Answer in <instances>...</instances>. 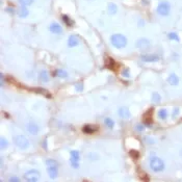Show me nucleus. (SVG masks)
Masks as SVG:
<instances>
[{"mask_svg":"<svg viewBox=\"0 0 182 182\" xmlns=\"http://www.w3.org/2000/svg\"><path fill=\"white\" fill-rule=\"evenodd\" d=\"M49 30L54 35H60L63 32V27L58 23H51L49 26Z\"/></svg>","mask_w":182,"mask_h":182,"instance_id":"obj_9","label":"nucleus"},{"mask_svg":"<svg viewBox=\"0 0 182 182\" xmlns=\"http://www.w3.org/2000/svg\"><path fill=\"white\" fill-rule=\"evenodd\" d=\"M110 42H112L114 47L118 49H122L127 45V39H126L125 35H121V33H114L110 37Z\"/></svg>","mask_w":182,"mask_h":182,"instance_id":"obj_1","label":"nucleus"},{"mask_svg":"<svg viewBox=\"0 0 182 182\" xmlns=\"http://www.w3.org/2000/svg\"><path fill=\"white\" fill-rule=\"evenodd\" d=\"M75 90L77 91V92H81V91H83V83L82 82H78V83L75 84Z\"/></svg>","mask_w":182,"mask_h":182,"instance_id":"obj_31","label":"nucleus"},{"mask_svg":"<svg viewBox=\"0 0 182 182\" xmlns=\"http://www.w3.org/2000/svg\"><path fill=\"white\" fill-rule=\"evenodd\" d=\"M179 114V108L178 107H176V108H174V112H173V118H175L177 114Z\"/></svg>","mask_w":182,"mask_h":182,"instance_id":"obj_36","label":"nucleus"},{"mask_svg":"<svg viewBox=\"0 0 182 182\" xmlns=\"http://www.w3.org/2000/svg\"><path fill=\"white\" fill-rule=\"evenodd\" d=\"M39 80L42 82H48L49 81V75H48V72L45 70L41 71L39 74Z\"/></svg>","mask_w":182,"mask_h":182,"instance_id":"obj_18","label":"nucleus"},{"mask_svg":"<svg viewBox=\"0 0 182 182\" xmlns=\"http://www.w3.org/2000/svg\"><path fill=\"white\" fill-rule=\"evenodd\" d=\"M129 155L131 156L133 159H137V158L140 157V153H138V151H136V150H130Z\"/></svg>","mask_w":182,"mask_h":182,"instance_id":"obj_29","label":"nucleus"},{"mask_svg":"<svg viewBox=\"0 0 182 182\" xmlns=\"http://www.w3.org/2000/svg\"><path fill=\"white\" fill-rule=\"evenodd\" d=\"M117 9H118V7H117V5L114 4V3H109V4H108L107 12L109 15H114V14L117 13Z\"/></svg>","mask_w":182,"mask_h":182,"instance_id":"obj_22","label":"nucleus"},{"mask_svg":"<svg viewBox=\"0 0 182 182\" xmlns=\"http://www.w3.org/2000/svg\"><path fill=\"white\" fill-rule=\"evenodd\" d=\"M135 129H136V131H138V132H143L144 130H145V126L142 125V124H136Z\"/></svg>","mask_w":182,"mask_h":182,"instance_id":"obj_32","label":"nucleus"},{"mask_svg":"<svg viewBox=\"0 0 182 182\" xmlns=\"http://www.w3.org/2000/svg\"><path fill=\"white\" fill-rule=\"evenodd\" d=\"M40 177H41V174L37 170H30V171L26 172L24 174V178L26 181L28 182H35V181H39L40 180Z\"/></svg>","mask_w":182,"mask_h":182,"instance_id":"obj_5","label":"nucleus"},{"mask_svg":"<svg viewBox=\"0 0 182 182\" xmlns=\"http://www.w3.org/2000/svg\"><path fill=\"white\" fill-rule=\"evenodd\" d=\"M165 163L159 157H152L150 159V168L153 172H161L165 170Z\"/></svg>","mask_w":182,"mask_h":182,"instance_id":"obj_2","label":"nucleus"},{"mask_svg":"<svg viewBox=\"0 0 182 182\" xmlns=\"http://www.w3.org/2000/svg\"><path fill=\"white\" fill-rule=\"evenodd\" d=\"M168 82H169L171 86H178V83H179V77H178L175 73H172V74H170V76L168 77Z\"/></svg>","mask_w":182,"mask_h":182,"instance_id":"obj_13","label":"nucleus"},{"mask_svg":"<svg viewBox=\"0 0 182 182\" xmlns=\"http://www.w3.org/2000/svg\"><path fill=\"white\" fill-rule=\"evenodd\" d=\"M9 181H12V182H19L20 181V179L18 177H12V178H9Z\"/></svg>","mask_w":182,"mask_h":182,"instance_id":"obj_37","label":"nucleus"},{"mask_svg":"<svg viewBox=\"0 0 182 182\" xmlns=\"http://www.w3.org/2000/svg\"><path fill=\"white\" fill-rule=\"evenodd\" d=\"M104 123H105V125L107 126L108 128H114V122L112 119L110 118H105V120H104Z\"/></svg>","mask_w":182,"mask_h":182,"instance_id":"obj_24","label":"nucleus"},{"mask_svg":"<svg viewBox=\"0 0 182 182\" xmlns=\"http://www.w3.org/2000/svg\"><path fill=\"white\" fill-rule=\"evenodd\" d=\"M33 1H35V0H19L20 4L25 5V6H27V5H31L33 3Z\"/></svg>","mask_w":182,"mask_h":182,"instance_id":"obj_30","label":"nucleus"},{"mask_svg":"<svg viewBox=\"0 0 182 182\" xmlns=\"http://www.w3.org/2000/svg\"><path fill=\"white\" fill-rule=\"evenodd\" d=\"M156 12H157L158 15L163 16V17H165L170 14L171 12V4H170L168 1H160L159 4H158L157 9H156Z\"/></svg>","mask_w":182,"mask_h":182,"instance_id":"obj_3","label":"nucleus"},{"mask_svg":"<svg viewBox=\"0 0 182 182\" xmlns=\"http://www.w3.org/2000/svg\"><path fill=\"white\" fill-rule=\"evenodd\" d=\"M79 158H80V154L78 151H71V165L75 169L79 168Z\"/></svg>","mask_w":182,"mask_h":182,"instance_id":"obj_6","label":"nucleus"},{"mask_svg":"<svg viewBox=\"0 0 182 182\" xmlns=\"http://www.w3.org/2000/svg\"><path fill=\"white\" fill-rule=\"evenodd\" d=\"M136 47L140 49H142V50H145V49H147L148 47L150 46V41L147 39H140L136 42Z\"/></svg>","mask_w":182,"mask_h":182,"instance_id":"obj_10","label":"nucleus"},{"mask_svg":"<svg viewBox=\"0 0 182 182\" xmlns=\"http://www.w3.org/2000/svg\"><path fill=\"white\" fill-rule=\"evenodd\" d=\"M54 75L57 77H60V78H66L68 77V73L65 70H60V69H57V70L54 71Z\"/></svg>","mask_w":182,"mask_h":182,"instance_id":"obj_19","label":"nucleus"},{"mask_svg":"<svg viewBox=\"0 0 182 182\" xmlns=\"http://www.w3.org/2000/svg\"><path fill=\"white\" fill-rule=\"evenodd\" d=\"M105 66L107 67L108 69H114V60L112 58V57H106L105 58Z\"/></svg>","mask_w":182,"mask_h":182,"instance_id":"obj_21","label":"nucleus"},{"mask_svg":"<svg viewBox=\"0 0 182 182\" xmlns=\"http://www.w3.org/2000/svg\"><path fill=\"white\" fill-rule=\"evenodd\" d=\"M158 118L160 120H165L168 118V110L165 108H161L158 110Z\"/></svg>","mask_w":182,"mask_h":182,"instance_id":"obj_20","label":"nucleus"},{"mask_svg":"<svg viewBox=\"0 0 182 182\" xmlns=\"http://www.w3.org/2000/svg\"><path fill=\"white\" fill-rule=\"evenodd\" d=\"M14 142H15L16 146H17L18 148H20V149H22V150H25L29 147L28 138L24 135H16L15 137H14Z\"/></svg>","mask_w":182,"mask_h":182,"instance_id":"obj_4","label":"nucleus"},{"mask_svg":"<svg viewBox=\"0 0 182 182\" xmlns=\"http://www.w3.org/2000/svg\"><path fill=\"white\" fill-rule=\"evenodd\" d=\"M27 131H28L29 133L33 134V135H37L40 131V127L35 123H29L28 125H27Z\"/></svg>","mask_w":182,"mask_h":182,"instance_id":"obj_12","label":"nucleus"},{"mask_svg":"<svg viewBox=\"0 0 182 182\" xmlns=\"http://www.w3.org/2000/svg\"><path fill=\"white\" fill-rule=\"evenodd\" d=\"M168 37H169V39L172 40V41H176V42H179L180 41L179 35H178L176 32H170L169 35H168Z\"/></svg>","mask_w":182,"mask_h":182,"instance_id":"obj_26","label":"nucleus"},{"mask_svg":"<svg viewBox=\"0 0 182 182\" xmlns=\"http://www.w3.org/2000/svg\"><path fill=\"white\" fill-rule=\"evenodd\" d=\"M152 101L155 102V103H159L160 101H161V97L158 93H153L152 94Z\"/></svg>","mask_w":182,"mask_h":182,"instance_id":"obj_27","label":"nucleus"},{"mask_svg":"<svg viewBox=\"0 0 182 182\" xmlns=\"http://www.w3.org/2000/svg\"><path fill=\"white\" fill-rule=\"evenodd\" d=\"M0 78H1V86H2L3 83H4V81H3V79H4V76H3L2 73H0Z\"/></svg>","mask_w":182,"mask_h":182,"instance_id":"obj_38","label":"nucleus"},{"mask_svg":"<svg viewBox=\"0 0 182 182\" xmlns=\"http://www.w3.org/2000/svg\"><path fill=\"white\" fill-rule=\"evenodd\" d=\"M97 130H98V127L94 125H86L82 128V131L86 134H93V133H95Z\"/></svg>","mask_w":182,"mask_h":182,"instance_id":"obj_14","label":"nucleus"},{"mask_svg":"<svg viewBox=\"0 0 182 182\" xmlns=\"http://www.w3.org/2000/svg\"><path fill=\"white\" fill-rule=\"evenodd\" d=\"M144 140H145V142H147V144H150V145H153V144H155V140H154L153 138L150 137V136H146Z\"/></svg>","mask_w":182,"mask_h":182,"instance_id":"obj_33","label":"nucleus"},{"mask_svg":"<svg viewBox=\"0 0 182 182\" xmlns=\"http://www.w3.org/2000/svg\"><path fill=\"white\" fill-rule=\"evenodd\" d=\"M63 21H64L65 23H66V25L67 26H69V27H71L73 25V21L72 20L70 19V17H69V16H67V15H63Z\"/></svg>","mask_w":182,"mask_h":182,"instance_id":"obj_23","label":"nucleus"},{"mask_svg":"<svg viewBox=\"0 0 182 182\" xmlns=\"http://www.w3.org/2000/svg\"><path fill=\"white\" fill-rule=\"evenodd\" d=\"M140 59L145 63H156L159 60V56L155 54H143L140 55Z\"/></svg>","mask_w":182,"mask_h":182,"instance_id":"obj_7","label":"nucleus"},{"mask_svg":"<svg viewBox=\"0 0 182 182\" xmlns=\"http://www.w3.org/2000/svg\"><path fill=\"white\" fill-rule=\"evenodd\" d=\"M81 43V40L77 35H71L68 39V46L69 47H76Z\"/></svg>","mask_w":182,"mask_h":182,"instance_id":"obj_8","label":"nucleus"},{"mask_svg":"<svg viewBox=\"0 0 182 182\" xmlns=\"http://www.w3.org/2000/svg\"><path fill=\"white\" fill-rule=\"evenodd\" d=\"M122 75H123V76H125V77H129V69L126 68L125 70L122 71Z\"/></svg>","mask_w":182,"mask_h":182,"instance_id":"obj_34","label":"nucleus"},{"mask_svg":"<svg viewBox=\"0 0 182 182\" xmlns=\"http://www.w3.org/2000/svg\"><path fill=\"white\" fill-rule=\"evenodd\" d=\"M47 171H48V174L50 176L51 179H55L58 175V170H57V167H48L47 168Z\"/></svg>","mask_w":182,"mask_h":182,"instance_id":"obj_16","label":"nucleus"},{"mask_svg":"<svg viewBox=\"0 0 182 182\" xmlns=\"http://www.w3.org/2000/svg\"><path fill=\"white\" fill-rule=\"evenodd\" d=\"M30 91L32 92L37 93V94H41V95H44L45 97L47 98H51V95L49 94V92L45 88H30Z\"/></svg>","mask_w":182,"mask_h":182,"instance_id":"obj_15","label":"nucleus"},{"mask_svg":"<svg viewBox=\"0 0 182 182\" xmlns=\"http://www.w3.org/2000/svg\"><path fill=\"white\" fill-rule=\"evenodd\" d=\"M118 114H119V116H120L122 119H129L130 116H131V114H130V110L128 109V107H125V106L119 108Z\"/></svg>","mask_w":182,"mask_h":182,"instance_id":"obj_11","label":"nucleus"},{"mask_svg":"<svg viewBox=\"0 0 182 182\" xmlns=\"http://www.w3.org/2000/svg\"><path fill=\"white\" fill-rule=\"evenodd\" d=\"M46 165L47 167H58V163L54 159H47L46 160Z\"/></svg>","mask_w":182,"mask_h":182,"instance_id":"obj_25","label":"nucleus"},{"mask_svg":"<svg viewBox=\"0 0 182 182\" xmlns=\"http://www.w3.org/2000/svg\"><path fill=\"white\" fill-rule=\"evenodd\" d=\"M0 147H1L2 150L6 149V148L9 147V142H7L4 137H1V140H0Z\"/></svg>","mask_w":182,"mask_h":182,"instance_id":"obj_28","label":"nucleus"},{"mask_svg":"<svg viewBox=\"0 0 182 182\" xmlns=\"http://www.w3.org/2000/svg\"><path fill=\"white\" fill-rule=\"evenodd\" d=\"M140 177L142 178L143 180H149V177H148V175H147V174H145V173L140 174Z\"/></svg>","mask_w":182,"mask_h":182,"instance_id":"obj_35","label":"nucleus"},{"mask_svg":"<svg viewBox=\"0 0 182 182\" xmlns=\"http://www.w3.org/2000/svg\"><path fill=\"white\" fill-rule=\"evenodd\" d=\"M29 12L28 9H26V6L25 5H21V6L19 7V9H18V16H19L20 18H26L27 16H28Z\"/></svg>","mask_w":182,"mask_h":182,"instance_id":"obj_17","label":"nucleus"}]
</instances>
